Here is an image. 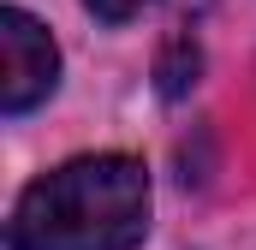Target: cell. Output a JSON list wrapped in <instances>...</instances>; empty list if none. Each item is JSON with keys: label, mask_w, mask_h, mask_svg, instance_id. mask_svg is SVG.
I'll return each mask as SVG.
<instances>
[{"label": "cell", "mask_w": 256, "mask_h": 250, "mask_svg": "<svg viewBox=\"0 0 256 250\" xmlns=\"http://www.w3.org/2000/svg\"><path fill=\"white\" fill-rule=\"evenodd\" d=\"M149 232V173L131 155H78L18 196L12 250H137Z\"/></svg>", "instance_id": "obj_1"}, {"label": "cell", "mask_w": 256, "mask_h": 250, "mask_svg": "<svg viewBox=\"0 0 256 250\" xmlns=\"http://www.w3.org/2000/svg\"><path fill=\"white\" fill-rule=\"evenodd\" d=\"M54 84H60L54 36L30 12L6 6L0 12V108L6 114H30L42 96H54Z\"/></svg>", "instance_id": "obj_2"}, {"label": "cell", "mask_w": 256, "mask_h": 250, "mask_svg": "<svg viewBox=\"0 0 256 250\" xmlns=\"http://www.w3.org/2000/svg\"><path fill=\"white\" fill-rule=\"evenodd\" d=\"M191 84H196V48L185 36H173L167 54H161V96H185Z\"/></svg>", "instance_id": "obj_3"}, {"label": "cell", "mask_w": 256, "mask_h": 250, "mask_svg": "<svg viewBox=\"0 0 256 250\" xmlns=\"http://www.w3.org/2000/svg\"><path fill=\"white\" fill-rule=\"evenodd\" d=\"M84 6H90V12H96L102 24H126V18H137V12H143L149 0H84Z\"/></svg>", "instance_id": "obj_4"}]
</instances>
